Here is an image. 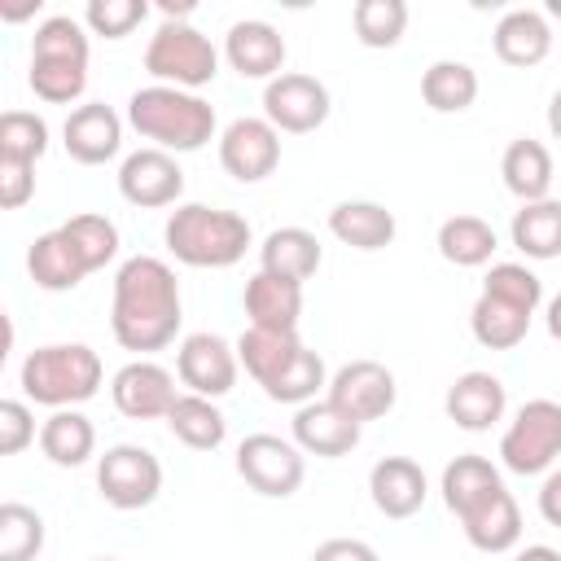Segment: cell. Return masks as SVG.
Returning a JSON list of instances; mask_svg holds the SVG:
<instances>
[{"label":"cell","instance_id":"d590c367","mask_svg":"<svg viewBox=\"0 0 561 561\" xmlns=\"http://www.w3.org/2000/svg\"><path fill=\"white\" fill-rule=\"evenodd\" d=\"M31 61H75L88 66V31L79 18H44L31 35Z\"/></svg>","mask_w":561,"mask_h":561},{"label":"cell","instance_id":"cb8c5ba5","mask_svg":"<svg viewBox=\"0 0 561 561\" xmlns=\"http://www.w3.org/2000/svg\"><path fill=\"white\" fill-rule=\"evenodd\" d=\"M500 175H504V188H508L513 197H522V206H526V202H543L548 188H552V153H548L539 140L522 136V140H513V145L504 149Z\"/></svg>","mask_w":561,"mask_h":561},{"label":"cell","instance_id":"ffe728a7","mask_svg":"<svg viewBox=\"0 0 561 561\" xmlns=\"http://www.w3.org/2000/svg\"><path fill=\"white\" fill-rule=\"evenodd\" d=\"M294 443L311 456H324V460H337L346 451H355L359 443V421H351L342 408H333L329 399L324 403H302L298 416H294Z\"/></svg>","mask_w":561,"mask_h":561},{"label":"cell","instance_id":"4dcf8cb0","mask_svg":"<svg viewBox=\"0 0 561 561\" xmlns=\"http://www.w3.org/2000/svg\"><path fill=\"white\" fill-rule=\"evenodd\" d=\"M167 425L171 434L193 447V451H215L224 438H228V421L224 412L215 408V399H202V394H180L175 408L167 412Z\"/></svg>","mask_w":561,"mask_h":561},{"label":"cell","instance_id":"f35d334b","mask_svg":"<svg viewBox=\"0 0 561 561\" xmlns=\"http://www.w3.org/2000/svg\"><path fill=\"white\" fill-rule=\"evenodd\" d=\"M48 149V123L31 110H4L0 114V158L9 162H39Z\"/></svg>","mask_w":561,"mask_h":561},{"label":"cell","instance_id":"d6a6232c","mask_svg":"<svg viewBox=\"0 0 561 561\" xmlns=\"http://www.w3.org/2000/svg\"><path fill=\"white\" fill-rule=\"evenodd\" d=\"M421 96L438 114H460L478 101V70L465 61H434L421 75Z\"/></svg>","mask_w":561,"mask_h":561},{"label":"cell","instance_id":"6da1fadb","mask_svg":"<svg viewBox=\"0 0 561 561\" xmlns=\"http://www.w3.org/2000/svg\"><path fill=\"white\" fill-rule=\"evenodd\" d=\"M184 320L180 307V280L175 272L153 254H131L114 276V307L110 329L123 351H162L175 342Z\"/></svg>","mask_w":561,"mask_h":561},{"label":"cell","instance_id":"ba28073f","mask_svg":"<svg viewBox=\"0 0 561 561\" xmlns=\"http://www.w3.org/2000/svg\"><path fill=\"white\" fill-rule=\"evenodd\" d=\"M237 473L245 478V486H254L259 495L285 500L302 486L307 465H302V447L285 443L276 434H250L237 447Z\"/></svg>","mask_w":561,"mask_h":561},{"label":"cell","instance_id":"db71d44e","mask_svg":"<svg viewBox=\"0 0 561 561\" xmlns=\"http://www.w3.org/2000/svg\"><path fill=\"white\" fill-rule=\"evenodd\" d=\"M96 561H118V557H96Z\"/></svg>","mask_w":561,"mask_h":561},{"label":"cell","instance_id":"836d02e7","mask_svg":"<svg viewBox=\"0 0 561 561\" xmlns=\"http://www.w3.org/2000/svg\"><path fill=\"white\" fill-rule=\"evenodd\" d=\"M469 329H473V337L486 351H513L526 337L530 316L517 311V307H508V302H500V298H491V294H482L473 302V311H469Z\"/></svg>","mask_w":561,"mask_h":561},{"label":"cell","instance_id":"d4e9b609","mask_svg":"<svg viewBox=\"0 0 561 561\" xmlns=\"http://www.w3.org/2000/svg\"><path fill=\"white\" fill-rule=\"evenodd\" d=\"M465 539L478 548V552H508L517 539H522V508L508 491H495L482 508H473L465 522Z\"/></svg>","mask_w":561,"mask_h":561},{"label":"cell","instance_id":"1f68e13d","mask_svg":"<svg viewBox=\"0 0 561 561\" xmlns=\"http://www.w3.org/2000/svg\"><path fill=\"white\" fill-rule=\"evenodd\" d=\"M495 245H500L495 241V228L486 219H478V215H451L438 228V254L447 263H456V267H482V263H491Z\"/></svg>","mask_w":561,"mask_h":561},{"label":"cell","instance_id":"277c9868","mask_svg":"<svg viewBox=\"0 0 561 561\" xmlns=\"http://www.w3.org/2000/svg\"><path fill=\"white\" fill-rule=\"evenodd\" d=\"M250 245V224L237 210L184 202L167 219V250L184 267H232Z\"/></svg>","mask_w":561,"mask_h":561},{"label":"cell","instance_id":"ac0fdd59","mask_svg":"<svg viewBox=\"0 0 561 561\" xmlns=\"http://www.w3.org/2000/svg\"><path fill=\"white\" fill-rule=\"evenodd\" d=\"M447 416L460 425V430H491L504 408H508V394H504V381L495 373H460L451 386H447V399H443Z\"/></svg>","mask_w":561,"mask_h":561},{"label":"cell","instance_id":"e575fe53","mask_svg":"<svg viewBox=\"0 0 561 561\" xmlns=\"http://www.w3.org/2000/svg\"><path fill=\"white\" fill-rule=\"evenodd\" d=\"M61 237H66V241H70V250L79 254L83 272H101V267L118 254V228H114V219L92 215V210L70 215V219L61 224Z\"/></svg>","mask_w":561,"mask_h":561},{"label":"cell","instance_id":"7a4b0ae2","mask_svg":"<svg viewBox=\"0 0 561 561\" xmlns=\"http://www.w3.org/2000/svg\"><path fill=\"white\" fill-rule=\"evenodd\" d=\"M127 123L153 140V149L167 153H193L215 136V105L202 101L197 92L184 88H167V83H149L140 92H131L127 101Z\"/></svg>","mask_w":561,"mask_h":561},{"label":"cell","instance_id":"f1b7e54d","mask_svg":"<svg viewBox=\"0 0 561 561\" xmlns=\"http://www.w3.org/2000/svg\"><path fill=\"white\" fill-rule=\"evenodd\" d=\"M259 259H263V272H276V276H289L302 285L320 267V241L307 228H276L263 237Z\"/></svg>","mask_w":561,"mask_h":561},{"label":"cell","instance_id":"3957f363","mask_svg":"<svg viewBox=\"0 0 561 561\" xmlns=\"http://www.w3.org/2000/svg\"><path fill=\"white\" fill-rule=\"evenodd\" d=\"M101 355L83 342H53V346H35L26 359H22V394L31 403H44V408H75V403H88L96 390H101Z\"/></svg>","mask_w":561,"mask_h":561},{"label":"cell","instance_id":"74e56055","mask_svg":"<svg viewBox=\"0 0 561 561\" xmlns=\"http://www.w3.org/2000/svg\"><path fill=\"white\" fill-rule=\"evenodd\" d=\"M44 548V517L18 500L0 504V561H35Z\"/></svg>","mask_w":561,"mask_h":561},{"label":"cell","instance_id":"2e32d148","mask_svg":"<svg viewBox=\"0 0 561 561\" xmlns=\"http://www.w3.org/2000/svg\"><path fill=\"white\" fill-rule=\"evenodd\" d=\"M61 136H66V153L75 162L101 167V162H110L123 149V118L105 101H88V105L70 110Z\"/></svg>","mask_w":561,"mask_h":561},{"label":"cell","instance_id":"5bb4252c","mask_svg":"<svg viewBox=\"0 0 561 561\" xmlns=\"http://www.w3.org/2000/svg\"><path fill=\"white\" fill-rule=\"evenodd\" d=\"M110 399H114V408L123 412V416H131V421H167V412L175 408V377L162 368V364H153V359H131V364H123L118 373H114V381H110Z\"/></svg>","mask_w":561,"mask_h":561},{"label":"cell","instance_id":"60d3db41","mask_svg":"<svg viewBox=\"0 0 561 561\" xmlns=\"http://www.w3.org/2000/svg\"><path fill=\"white\" fill-rule=\"evenodd\" d=\"M31 92L48 105H70L83 96L88 88V66H75V61H31Z\"/></svg>","mask_w":561,"mask_h":561},{"label":"cell","instance_id":"ee69618b","mask_svg":"<svg viewBox=\"0 0 561 561\" xmlns=\"http://www.w3.org/2000/svg\"><path fill=\"white\" fill-rule=\"evenodd\" d=\"M35 438V416L22 399H4L0 403V456H18L26 443Z\"/></svg>","mask_w":561,"mask_h":561},{"label":"cell","instance_id":"ab89813d","mask_svg":"<svg viewBox=\"0 0 561 561\" xmlns=\"http://www.w3.org/2000/svg\"><path fill=\"white\" fill-rule=\"evenodd\" d=\"M320 386H329V373H324V359L316 355V351H298V359L276 377V381H267L263 390H267V399H276V403H311L316 399V390Z\"/></svg>","mask_w":561,"mask_h":561},{"label":"cell","instance_id":"9a60e30c","mask_svg":"<svg viewBox=\"0 0 561 561\" xmlns=\"http://www.w3.org/2000/svg\"><path fill=\"white\" fill-rule=\"evenodd\" d=\"M224 57L241 79H267L272 83L276 75H285L280 70L285 66V35L259 18L232 22L224 35Z\"/></svg>","mask_w":561,"mask_h":561},{"label":"cell","instance_id":"4316f807","mask_svg":"<svg viewBox=\"0 0 561 561\" xmlns=\"http://www.w3.org/2000/svg\"><path fill=\"white\" fill-rule=\"evenodd\" d=\"M92 447H96V430H92V421H88L79 408H57V412L39 425V451H44L53 465H61V469L83 465V460L92 456Z\"/></svg>","mask_w":561,"mask_h":561},{"label":"cell","instance_id":"f5cc1de1","mask_svg":"<svg viewBox=\"0 0 561 561\" xmlns=\"http://www.w3.org/2000/svg\"><path fill=\"white\" fill-rule=\"evenodd\" d=\"M548 13H552V18H561V0H552V4H548Z\"/></svg>","mask_w":561,"mask_h":561},{"label":"cell","instance_id":"30bf717a","mask_svg":"<svg viewBox=\"0 0 561 561\" xmlns=\"http://www.w3.org/2000/svg\"><path fill=\"white\" fill-rule=\"evenodd\" d=\"M394 373L377 359H351L329 377V403L342 408L351 421H377L394 408Z\"/></svg>","mask_w":561,"mask_h":561},{"label":"cell","instance_id":"9c48e42d","mask_svg":"<svg viewBox=\"0 0 561 561\" xmlns=\"http://www.w3.org/2000/svg\"><path fill=\"white\" fill-rule=\"evenodd\" d=\"M263 118L276 131H294V136L316 131L329 118V88L316 75L285 70L263 88Z\"/></svg>","mask_w":561,"mask_h":561},{"label":"cell","instance_id":"f907efd6","mask_svg":"<svg viewBox=\"0 0 561 561\" xmlns=\"http://www.w3.org/2000/svg\"><path fill=\"white\" fill-rule=\"evenodd\" d=\"M548 131L561 140V88L552 92V101H548Z\"/></svg>","mask_w":561,"mask_h":561},{"label":"cell","instance_id":"d6986e66","mask_svg":"<svg viewBox=\"0 0 561 561\" xmlns=\"http://www.w3.org/2000/svg\"><path fill=\"white\" fill-rule=\"evenodd\" d=\"M425 469L408 456H381L368 473V495L377 504V513L386 517H412L421 504H425Z\"/></svg>","mask_w":561,"mask_h":561},{"label":"cell","instance_id":"5b68a950","mask_svg":"<svg viewBox=\"0 0 561 561\" xmlns=\"http://www.w3.org/2000/svg\"><path fill=\"white\" fill-rule=\"evenodd\" d=\"M145 70L158 83H167V88L197 92V88H206L219 75V53H215V44L197 26H188V22H162L149 35Z\"/></svg>","mask_w":561,"mask_h":561},{"label":"cell","instance_id":"8fae6325","mask_svg":"<svg viewBox=\"0 0 561 561\" xmlns=\"http://www.w3.org/2000/svg\"><path fill=\"white\" fill-rule=\"evenodd\" d=\"M219 162L232 180L259 184L280 162V131L267 118H232L219 136Z\"/></svg>","mask_w":561,"mask_h":561},{"label":"cell","instance_id":"681fc988","mask_svg":"<svg viewBox=\"0 0 561 561\" xmlns=\"http://www.w3.org/2000/svg\"><path fill=\"white\" fill-rule=\"evenodd\" d=\"M158 13H162V22H184V18L193 13V4H171V0H162Z\"/></svg>","mask_w":561,"mask_h":561},{"label":"cell","instance_id":"8d00e7d4","mask_svg":"<svg viewBox=\"0 0 561 561\" xmlns=\"http://www.w3.org/2000/svg\"><path fill=\"white\" fill-rule=\"evenodd\" d=\"M351 26L364 48H394L408 26V4L403 0H359L351 9Z\"/></svg>","mask_w":561,"mask_h":561},{"label":"cell","instance_id":"7dc6e473","mask_svg":"<svg viewBox=\"0 0 561 561\" xmlns=\"http://www.w3.org/2000/svg\"><path fill=\"white\" fill-rule=\"evenodd\" d=\"M539 513H543L548 526L561 530V469L543 478V486H539Z\"/></svg>","mask_w":561,"mask_h":561},{"label":"cell","instance_id":"7402d4cb","mask_svg":"<svg viewBox=\"0 0 561 561\" xmlns=\"http://www.w3.org/2000/svg\"><path fill=\"white\" fill-rule=\"evenodd\" d=\"M443 504L465 522L473 508H482L495 491H504V482H500V469L486 460V456H473V451H465V456H456L447 469H443Z\"/></svg>","mask_w":561,"mask_h":561},{"label":"cell","instance_id":"44dd1931","mask_svg":"<svg viewBox=\"0 0 561 561\" xmlns=\"http://www.w3.org/2000/svg\"><path fill=\"white\" fill-rule=\"evenodd\" d=\"M491 44H495V57L504 66L530 70V66H539L552 53V31H548V18L543 13H535V9H508L495 22Z\"/></svg>","mask_w":561,"mask_h":561},{"label":"cell","instance_id":"7bdbcfd3","mask_svg":"<svg viewBox=\"0 0 561 561\" xmlns=\"http://www.w3.org/2000/svg\"><path fill=\"white\" fill-rule=\"evenodd\" d=\"M145 13H149L145 0H88L83 26L101 39H123L145 22Z\"/></svg>","mask_w":561,"mask_h":561},{"label":"cell","instance_id":"e0dca14e","mask_svg":"<svg viewBox=\"0 0 561 561\" xmlns=\"http://www.w3.org/2000/svg\"><path fill=\"white\" fill-rule=\"evenodd\" d=\"M245 316L254 329H272V333H298L302 320V285L276 272H254L245 280Z\"/></svg>","mask_w":561,"mask_h":561},{"label":"cell","instance_id":"c3c4849f","mask_svg":"<svg viewBox=\"0 0 561 561\" xmlns=\"http://www.w3.org/2000/svg\"><path fill=\"white\" fill-rule=\"evenodd\" d=\"M513 561H561V552H557V548H543V543H535V548H522Z\"/></svg>","mask_w":561,"mask_h":561},{"label":"cell","instance_id":"f546056e","mask_svg":"<svg viewBox=\"0 0 561 561\" xmlns=\"http://www.w3.org/2000/svg\"><path fill=\"white\" fill-rule=\"evenodd\" d=\"M513 245L526 259H557L561 254V202L543 197V202H526L513 224H508Z\"/></svg>","mask_w":561,"mask_h":561},{"label":"cell","instance_id":"4fadbf2b","mask_svg":"<svg viewBox=\"0 0 561 561\" xmlns=\"http://www.w3.org/2000/svg\"><path fill=\"white\" fill-rule=\"evenodd\" d=\"M118 193L131 206H140V210H158V206L180 202L184 171H180V162L167 149H153L149 145V149H136V153L123 158V167H118Z\"/></svg>","mask_w":561,"mask_h":561},{"label":"cell","instance_id":"7c38bea8","mask_svg":"<svg viewBox=\"0 0 561 561\" xmlns=\"http://www.w3.org/2000/svg\"><path fill=\"white\" fill-rule=\"evenodd\" d=\"M175 373L188 394L219 399L237 386V346H228L219 333H188L175 351Z\"/></svg>","mask_w":561,"mask_h":561},{"label":"cell","instance_id":"52a82bcc","mask_svg":"<svg viewBox=\"0 0 561 561\" xmlns=\"http://www.w3.org/2000/svg\"><path fill=\"white\" fill-rule=\"evenodd\" d=\"M96 486L105 495V504L131 513V508H145L158 500L162 491V465L149 447H136V443H118L110 447L101 460H96Z\"/></svg>","mask_w":561,"mask_h":561},{"label":"cell","instance_id":"83f0119b","mask_svg":"<svg viewBox=\"0 0 561 561\" xmlns=\"http://www.w3.org/2000/svg\"><path fill=\"white\" fill-rule=\"evenodd\" d=\"M298 351H302L298 333H272V329H254V324H250V329L237 337V359L245 364V373H250L259 386L276 381V377L298 359Z\"/></svg>","mask_w":561,"mask_h":561},{"label":"cell","instance_id":"8992f818","mask_svg":"<svg viewBox=\"0 0 561 561\" xmlns=\"http://www.w3.org/2000/svg\"><path fill=\"white\" fill-rule=\"evenodd\" d=\"M561 456V403L557 399H530L517 408L513 425L500 438V460L504 469L530 478L552 469V460Z\"/></svg>","mask_w":561,"mask_h":561},{"label":"cell","instance_id":"b9f144b4","mask_svg":"<svg viewBox=\"0 0 561 561\" xmlns=\"http://www.w3.org/2000/svg\"><path fill=\"white\" fill-rule=\"evenodd\" d=\"M482 294H491V298H500V302H508V307L535 316V307H539V298H543V285H539V276H535L530 267H522V263H495V267L486 272V280H482Z\"/></svg>","mask_w":561,"mask_h":561},{"label":"cell","instance_id":"603a6c76","mask_svg":"<svg viewBox=\"0 0 561 561\" xmlns=\"http://www.w3.org/2000/svg\"><path fill=\"white\" fill-rule=\"evenodd\" d=\"M329 232L351 250H386L394 241V215L381 202H337L329 210Z\"/></svg>","mask_w":561,"mask_h":561},{"label":"cell","instance_id":"bcb514c9","mask_svg":"<svg viewBox=\"0 0 561 561\" xmlns=\"http://www.w3.org/2000/svg\"><path fill=\"white\" fill-rule=\"evenodd\" d=\"M311 561H381L364 539H324L316 552H311Z\"/></svg>","mask_w":561,"mask_h":561},{"label":"cell","instance_id":"816d5d0a","mask_svg":"<svg viewBox=\"0 0 561 561\" xmlns=\"http://www.w3.org/2000/svg\"><path fill=\"white\" fill-rule=\"evenodd\" d=\"M548 333H552V337L561 342V294H557V298L548 302Z\"/></svg>","mask_w":561,"mask_h":561},{"label":"cell","instance_id":"484cf974","mask_svg":"<svg viewBox=\"0 0 561 561\" xmlns=\"http://www.w3.org/2000/svg\"><path fill=\"white\" fill-rule=\"evenodd\" d=\"M26 267H31V280H35L39 289H48V294H66V289H75V285L88 276L83 263H79V254H75L70 241L61 237V228H53V232H44V237L31 241Z\"/></svg>","mask_w":561,"mask_h":561},{"label":"cell","instance_id":"f6af8a7d","mask_svg":"<svg viewBox=\"0 0 561 561\" xmlns=\"http://www.w3.org/2000/svg\"><path fill=\"white\" fill-rule=\"evenodd\" d=\"M35 193V167L31 162H9L0 158V206L4 210H18L26 206Z\"/></svg>","mask_w":561,"mask_h":561}]
</instances>
